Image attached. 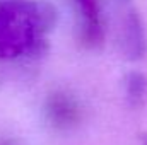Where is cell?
I'll list each match as a JSON object with an SVG mask.
<instances>
[{
    "instance_id": "6",
    "label": "cell",
    "mask_w": 147,
    "mask_h": 145,
    "mask_svg": "<svg viewBox=\"0 0 147 145\" xmlns=\"http://www.w3.org/2000/svg\"><path fill=\"white\" fill-rule=\"evenodd\" d=\"M0 145H16V144H12V142H9V140H2Z\"/></svg>"
},
{
    "instance_id": "3",
    "label": "cell",
    "mask_w": 147,
    "mask_h": 145,
    "mask_svg": "<svg viewBox=\"0 0 147 145\" xmlns=\"http://www.w3.org/2000/svg\"><path fill=\"white\" fill-rule=\"evenodd\" d=\"M120 44L121 51L128 60H140L146 55L147 41L146 31H144V22L140 15L130 9L121 22V34H120Z\"/></svg>"
},
{
    "instance_id": "1",
    "label": "cell",
    "mask_w": 147,
    "mask_h": 145,
    "mask_svg": "<svg viewBox=\"0 0 147 145\" xmlns=\"http://www.w3.org/2000/svg\"><path fill=\"white\" fill-rule=\"evenodd\" d=\"M57 24V10L46 0H0V65L34 62Z\"/></svg>"
},
{
    "instance_id": "7",
    "label": "cell",
    "mask_w": 147,
    "mask_h": 145,
    "mask_svg": "<svg viewBox=\"0 0 147 145\" xmlns=\"http://www.w3.org/2000/svg\"><path fill=\"white\" fill-rule=\"evenodd\" d=\"M123 2H130V0H123Z\"/></svg>"
},
{
    "instance_id": "5",
    "label": "cell",
    "mask_w": 147,
    "mask_h": 145,
    "mask_svg": "<svg viewBox=\"0 0 147 145\" xmlns=\"http://www.w3.org/2000/svg\"><path fill=\"white\" fill-rule=\"evenodd\" d=\"M125 92H127V99L128 103L137 108L144 103L147 96V80L140 72H132L127 75L125 80Z\"/></svg>"
},
{
    "instance_id": "2",
    "label": "cell",
    "mask_w": 147,
    "mask_h": 145,
    "mask_svg": "<svg viewBox=\"0 0 147 145\" xmlns=\"http://www.w3.org/2000/svg\"><path fill=\"white\" fill-rule=\"evenodd\" d=\"M75 17L77 39L86 48H98L105 39L103 10L99 0H69Z\"/></svg>"
},
{
    "instance_id": "4",
    "label": "cell",
    "mask_w": 147,
    "mask_h": 145,
    "mask_svg": "<svg viewBox=\"0 0 147 145\" xmlns=\"http://www.w3.org/2000/svg\"><path fill=\"white\" fill-rule=\"evenodd\" d=\"M45 113L48 121L57 128H70L80 118V108L77 101L65 91H55L48 96Z\"/></svg>"
}]
</instances>
